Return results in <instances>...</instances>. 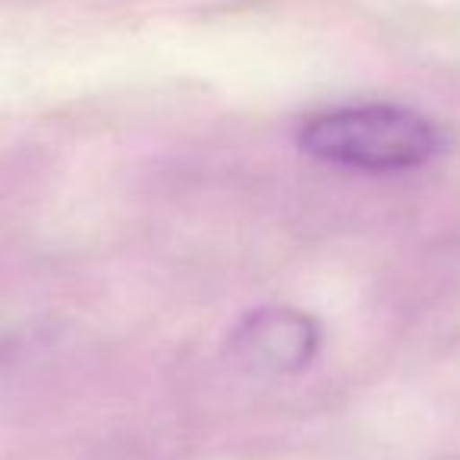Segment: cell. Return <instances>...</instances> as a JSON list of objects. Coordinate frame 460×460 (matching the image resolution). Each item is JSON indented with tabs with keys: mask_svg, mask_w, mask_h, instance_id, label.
<instances>
[{
	"mask_svg": "<svg viewBox=\"0 0 460 460\" xmlns=\"http://www.w3.org/2000/svg\"><path fill=\"white\" fill-rule=\"evenodd\" d=\"M300 148L315 161L357 171H410L432 161L445 136L429 117L403 104H347L303 123Z\"/></svg>",
	"mask_w": 460,
	"mask_h": 460,
	"instance_id": "cell-1",
	"label": "cell"
},
{
	"mask_svg": "<svg viewBox=\"0 0 460 460\" xmlns=\"http://www.w3.org/2000/svg\"><path fill=\"white\" fill-rule=\"evenodd\" d=\"M322 347V328L294 306H259L227 334V357L262 376L303 372Z\"/></svg>",
	"mask_w": 460,
	"mask_h": 460,
	"instance_id": "cell-2",
	"label": "cell"
}]
</instances>
